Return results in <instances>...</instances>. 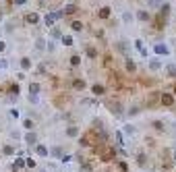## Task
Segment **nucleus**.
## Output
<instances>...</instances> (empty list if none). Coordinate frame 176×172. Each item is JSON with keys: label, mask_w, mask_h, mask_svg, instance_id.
<instances>
[{"label": "nucleus", "mask_w": 176, "mask_h": 172, "mask_svg": "<svg viewBox=\"0 0 176 172\" xmlns=\"http://www.w3.org/2000/svg\"><path fill=\"white\" fill-rule=\"evenodd\" d=\"M153 50H156V54H164V56L170 54V48L166 46V44H156V46H153Z\"/></svg>", "instance_id": "obj_1"}, {"label": "nucleus", "mask_w": 176, "mask_h": 172, "mask_svg": "<svg viewBox=\"0 0 176 172\" xmlns=\"http://www.w3.org/2000/svg\"><path fill=\"white\" fill-rule=\"evenodd\" d=\"M147 67L151 71H160V69H162V62L157 60V58H149V60H147Z\"/></svg>", "instance_id": "obj_2"}, {"label": "nucleus", "mask_w": 176, "mask_h": 172, "mask_svg": "<svg viewBox=\"0 0 176 172\" xmlns=\"http://www.w3.org/2000/svg\"><path fill=\"white\" fill-rule=\"evenodd\" d=\"M25 21H27L29 25H35V23L40 21V15H37V13H29L27 17H25Z\"/></svg>", "instance_id": "obj_3"}, {"label": "nucleus", "mask_w": 176, "mask_h": 172, "mask_svg": "<svg viewBox=\"0 0 176 172\" xmlns=\"http://www.w3.org/2000/svg\"><path fill=\"white\" fill-rule=\"evenodd\" d=\"M135 17H137V21L145 23V21H149V11H139V13H137Z\"/></svg>", "instance_id": "obj_4"}, {"label": "nucleus", "mask_w": 176, "mask_h": 172, "mask_svg": "<svg viewBox=\"0 0 176 172\" xmlns=\"http://www.w3.org/2000/svg\"><path fill=\"white\" fill-rule=\"evenodd\" d=\"M135 46H137V50H139V52H141V54L145 56V58L149 56V54H147V50H145V46H143V41H141V40H135Z\"/></svg>", "instance_id": "obj_5"}, {"label": "nucleus", "mask_w": 176, "mask_h": 172, "mask_svg": "<svg viewBox=\"0 0 176 172\" xmlns=\"http://www.w3.org/2000/svg\"><path fill=\"white\" fill-rule=\"evenodd\" d=\"M35 152H37V156H41V158H48V147L46 145H37Z\"/></svg>", "instance_id": "obj_6"}, {"label": "nucleus", "mask_w": 176, "mask_h": 172, "mask_svg": "<svg viewBox=\"0 0 176 172\" xmlns=\"http://www.w3.org/2000/svg\"><path fill=\"white\" fill-rule=\"evenodd\" d=\"M46 40H41V37H37V40H35V48L40 50V52H44V50H46Z\"/></svg>", "instance_id": "obj_7"}, {"label": "nucleus", "mask_w": 176, "mask_h": 172, "mask_svg": "<svg viewBox=\"0 0 176 172\" xmlns=\"http://www.w3.org/2000/svg\"><path fill=\"white\" fill-rule=\"evenodd\" d=\"M21 69H23V71L31 69V60H29L27 56H23V58H21Z\"/></svg>", "instance_id": "obj_8"}, {"label": "nucleus", "mask_w": 176, "mask_h": 172, "mask_svg": "<svg viewBox=\"0 0 176 172\" xmlns=\"http://www.w3.org/2000/svg\"><path fill=\"white\" fill-rule=\"evenodd\" d=\"M25 141H27L29 145H35V143H37V137H35V133H27V135H25Z\"/></svg>", "instance_id": "obj_9"}, {"label": "nucleus", "mask_w": 176, "mask_h": 172, "mask_svg": "<svg viewBox=\"0 0 176 172\" xmlns=\"http://www.w3.org/2000/svg\"><path fill=\"white\" fill-rule=\"evenodd\" d=\"M37 93H40V85L37 83H31L29 85V96H37Z\"/></svg>", "instance_id": "obj_10"}, {"label": "nucleus", "mask_w": 176, "mask_h": 172, "mask_svg": "<svg viewBox=\"0 0 176 172\" xmlns=\"http://www.w3.org/2000/svg\"><path fill=\"white\" fill-rule=\"evenodd\" d=\"M172 102H174V97L170 96V93H164V96H162V104H166V106H172Z\"/></svg>", "instance_id": "obj_11"}, {"label": "nucleus", "mask_w": 176, "mask_h": 172, "mask_svg": "<svg viewBox=\"0 0 176 172\" xmlns=\"http://www.w3.org/2000/svg\"><path fill=\"white\" fill-rule=\"evenodd\" d=\"M60 41H62V46H73V35H62Z\"/></svg>", "instance_id": "obj_12"}, {"label": "nucleus", "mask_w": 176, "mask_h": 172, "mask_svg": "<svg viewBox=\"0 0 176 172\" xmlns=\"http://www.w3.org/2000/svg\"><path fill=\"white\" fill-rule=\"evenodd\" d=\"M166 75H170V77L176 75V64H166Z\"/></svg>", "instance_id": "obj_13"}, {"label": "nucleus", "mask_w": 176, "mask_h": 172, "mask_svg": "<svg viewBox=\"0 0 176 172\" xmlns=\"http://www.w3.org/2000/svg\"><path fill=\"white\" fill-rule=\"evenodd\" d=\"M147 6L149 8H160L162 6V0H147Z\"/></svg>", "instance_id": "obj_14"}, {"label": "nucleus", "mask_w": 176, "mask_h": 172, "mask_svg": "<svg viewBox=\"0 0 176 172\" xmlns=\"http://www.w3.org/2000/svg\"><path fill=\"white\" fill-rule=\"evenodd\" d=\"M91 91H93L95 96H102V93H104V85H97V83H95L93 87H91Z\"/></svg>", "instance_id": "obj_15"}, {"label": "nucleus", "mask_w": 176, "mask_h": 172, "mask_svg": "<svg viewBox=\"0 0 176 172\" xmlns=\"http://www.w3.org/2000/svg\"><path fill=\"white\" fill-rule=\"evenodd\" d=\"M67 135H68V137H77V135H79V129H77V127H68Z\"/></svg>", "instance_id": "obj_16"}, {"label": "nucleus", "mask_w": 176, "mask_h": 172, "mask_svg": "<svg viewBox=\"0 0 176 172\" xmlns=\"http://www.w3.org/2000/svg\"><path fill=\"white\" fill-rule=\"evenodd\" d=\"M23 127H25L27 131H31V129H33V120H31V118H25V120H23Z\"/></svg>", "instance_id": "obj_17"}, {"label": "nucleus", "mask_w": 176, "mask_h": 172, "mask_svg": "<svg viewBox=\"0 0 176 172\" xmlns=\"http://www.w3.org/2000/svg\"><path fill=\"white\" fill-rule=\"evenodd\" d=\"M54 21H56L54 13H52V15H48V17H46V25H48V27H50V25H54Z\"/></svg>", "instance_id": "obj_18"}, {"label": "nucleus", "mask_w": 176, "mask_h": 172, "mask_svg": "<svg viewBox=\"0 0 176 172\" xmlns=\"http://www.w3.org/2000/svg\"><path fill=\"white\" fill-rule=\"evenodd\" d=\"M73 29H75V31H81L83 23H81V21H73Z\"/></svg>", "instance_id": "obj_19"}, {"label": "nucleus", "mask_w": 176, "mask_h": 172, "mask_svg": "<svg viewBox=\"0 0 176 172\" xmlns=\"http://www.w3.org/2000/svg\"><path fill=\"white\" fill-rule=\"evenodd\" d=\"M4 153H6V156H13L15 147H13V145H4Z\"/></svg>", "instance_id": "obj_20"}, {"label": "nucleus", "mask_w": 176, "mask_h": 172, "mask_svg": "<svg viewBox=\"0 0 176 172\" xmlns=\"http://www.w3.org/2000/svg\"><path fill=\"white\" fill-rule=\"evenodd\" d=\"M75 89H85V81H75Z\"/></svg>", "instance_id": "obj_21"}, {"label": "nucleus", "mask_w": 176, "mask_h": 172, "mask_svg": "<svg viewBox=\"0 0 176 172\" xmlns=\"http://www.w3.org/2000/svg\"><path fill=\"white\" fill-rule=\"evenodd\" d=\"M122 21H124V23H131V21H133V15H131V13H124V15H122Z\"/></svg>", "instance_id": "obj_22"}, {"label": "nucleus", "mask_w": 176, "mask_h": 172, "mask_svg": "<svg viewBox=\"0 0 176 172\" xmlns=\"http://www.w3.org/2000/svg\"><path fill=\"white\" fill-rule=\"evenodd\" d=\"M135 69H137V67H135V62H133V60H127V71H131V73H133Z\"/></svg>", "instance_id": "obj_23"}, {"label": "nucleus", "mask_w": 176, "mask_h": 172, "mask_svg": "<svg viewBox=\"0 0 176 172\" xmlns=\"http://www.w3.org/2000/svg\"><path fill=\"white\" fill-rule=\"evenodd\" d=\"M87 56H89V58H95V56H97L95 48H87Z\"/></svg>", "instance_id": "obj_24"}, {"label": "nucleus", "mask_w": 176, "mask_h": 172, "mask_svg": "<svg viewBox=\"0 0 176 172\" xmlns=\"http://www.w3.org/2000/svg\"><path fill=\"white\" fill-rule=\"evenodd\" d=\"M60 153H62L60 147H54V149H52V156H54V158H60Z\"/></svg>", "instance_id": "obj_25"}, {"label": "nucleus", "mask_w": 176, "mask_h": 172, "mask_svg": "<svg viewBox=\"0 0 176 172\" xmlns=\"http://www.w3.org/2000/svg\"><path fill=\"white\" fill-rule=\"evenodd\" d=\"M79 60H81V58H79V56H73V58H71V62H73L75 67H77V64H79Z\"/></svg>", "instance_id": "obj_26"}, {"label": "nucleus", "mask_w": 176, "mask_h": 172, "mask_svg": "<svg viewBox=\"0 0 176 172\" xmlns=\"http://www.w3.org/2000/svg\"><path fill=\"white\" fill-rule=\"evenodd\" d=\"M133 131H135V129H133L131 124H129V127H124V133H129V135H133Z\"/></svg>", "instance_id": "obj_27"}, {"label": "nucleus", "mask_w": 176, "mask_h": 172, "mask_svg": "<svg viewBox=\"0 0 176 172\" xmlns=\"http://www.w3.org/2000/svg\"><path fill=\"white\" fill-rule=\"evenodd\" d=\"M6 64H8V62L4 60V58H0V69H6Z\"/></svg>", "instance_id": "obj_28"}, {"label": "nucleus", "mask_w": 176, "mask_h": 172, "mask_svg": "<svg viewBox=\"0 0 176 172\" xmlns=\"http://www.w3.org/2000/svg\"><path fill=\"white\" fill-rule=\"evenodd\" d=\"M52 37H60V31L58 29H52Z\"/></svg>", "instance_id": "obj_29"}, {"label": "nucleus", "mask_w": 176, "mask_h": 172, "mask_svg": "<svg viewBox=\"0 0 176 172\" xmlns=\"http://www.w3.org/2000/svg\"><path fill=\"white\" fill-rule=\"evenodd\" d=\"M8 114H11V116H13V118H17V116H19V110H11V112H8Z\"/></svg>", "instance_id": "obj_30"}, {"label": "nucleus", "mask_w": 176, "mask_h": 172, "mask_svg": "<svg viewBox=\"0 0 176 172\" xmlns=\"http://www.w3.org/2000/svg\"><path fill=\"white\" fill-rule=\"evenodd\" d=\"M100 15H102V17H108L110 11H108V8H102V13H100Z\"/></svg>", "instance_id": "obj_31"}, {"label": "nucleus", "mask_w": 176, "mask_h": 172, "mask_svg": "<svg viewBox=\"0 0 176 172\" xmlns=\"http://www.w3.org/2000/svg\"><path fill=\"white\" fill-rule=\"evenodd\" d=\"M4 48H6V44H4V41L0 40V52H2V50H4Z\"/></svg>", "instance_id": "obj_32"}, {"label": "nucleus", "mask_w": 176, "mask_h": 172, "mask_svg": "<svg viewBox=\"0 0 176 172\" xmlns=\"http://www.w3.org/2000/svg\"><path fill=\"white\" fill-rule=\"evenodd\" d=\"M27 0H15V4H25Z\"/></svg>", "instance_id": "obj_33"}, {"label": "nucleus", "mask_w": 176, "mask_h": 172, "mask_svg": "<svg viewBox=\"0 0 176 172\" xmlns=\"http://www.w3.org/2000/svg\"><path fill=\"white\" fill-rule=\"evenodd\" d=\"M174 160H176V152H174Z\"/></svg>", "instance_id": "obj_34"}]
</instances>
